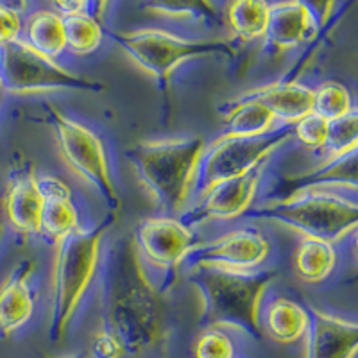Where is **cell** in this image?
<instances>
[{
	"label": "cell",
	"mask_w": 358,
	"mask_h": 358,
	"mask_svg": "<svg viewBox=\"0 0 358 358\" xmlns=\"http://www.w3.org/2000/svg\"><path fill=\"white\" fill-rule=\"evenodd\" d=\"M194 358H235V344L217 326H206L194 344Z\"/></svg>",
	"instance_id": "obj_30"
},
{
	"label": "cell",
	"mask_w": 358,
	"mask_h": 358,
	"mask_svg": "<svg viewBox=\"0 0 358 358\" xmlns=\"http://www.w3.org/2000/svg\"><path fill=\"white\" fill-rule=\"evenodd\" d=\"M187 278L203 297L201 324L204 328H235L252 338H262V301L268 287L276 281V268L231 271L220 267H192L187 268Z\"/></svg>",
	"instance_id": "obj_3"
},
{
	"label": "cell",
	"mask_w": 358,
	"mask_h": 358,
	"mask_svg": "<svg viewBox=\"0 0 358 358\" xmlns=\"http://www.w3.org/2000/svg\"><path fill=\"white\" fill-rule=\"evenodd\" d=\"M296 2L310 13V17L313 18L317 29H322L330 24L335 6H337V0H296Z\"/></svg>",
	"instance_id": "obj_34"
},
{
	"label": "cell",
	"mask_w": 358,
	"mask_h": 358,
	"mask_svg": "<svg viewBox=\"0 0 358 358\" xmlns=\"http://www.w3.org/2000/svg\"><path fill=\"white\" fill-rule=\"evenodd\" d=\"M118 217L108 215L92 229H79L56 244L52 265L49 338L62 342L94 285L102 264V242Z\"/></svg>",
	"instance_id": "obj_5"
},
{
	"label": "cell",
	"mask_w": 358,
	"mask_h": 358,
	"mask_svg": "<svg viewBox=\"0 0 358 358\" xmlns=\"http://www.w3.org/2000/svg\"><path fill=\"white\" fill-rule=\"evenodd\" d=\"M92 4H94V17L97 18L99 22L104 20L108 8H110L111 4V0H92Z\"/></svg>",
	"instance_id": "obj_36"
},
{
	"label": "cell",
	"mask_w": 358,
	"mask_h": 358,
	"mask_svg": "<svg viewBox=\"0 0 358 358\" xmlns=\"http://www.w3.org/2000/svg\"><path fill=\"white\" fill-rule=\"evenodd\" d=\"M338 255L335 244L315 236H299L292 257L296 276L305 283L317 285L334 274Z\"/></svg>",
	"instance_id": "obj_20"
},
{
	"label": "cell",
	"mask_w": 358,
	"mask_h": 358,
	"mask_svg": "<svg viewBox=\"0 0 358 358\" xmlns=\"http://www.w3.org/2000/svg\"><path fill=\"white\" fill-rule=\"evenodd\" d=\"M267 165L268 162H265L248 174L213 185L203 196L192 201L179 219L194 228L206 222H233L244 217L255 206Z\"/></svg>",
	"instance_id": "obj_12"
},
{
	"label": "cell",
	"mask_w": 358,
	"mask_h": 358,
	"mask_svg": "<svg viewBox=\"0 0 358 358\" xmlns=\"http://www.w3.org/2000/svg\"><path fill=\"white\" fill-rule=\"evenodd\" d=\"M0 86L11 95L41 92H101L102 83L83 78L57 59L38 52L24 38L0 47Z\"/></svg>",
	"instance_id": "obj_8"
},
{
	"label": "cell",
	"mask_w": 358,
	"mask_h": 358,
	"mask_svg": "<svg viewBox=\"0 0 358 358\" xmlns=\"http://www.w3.org/2000/svg\"><path fill=\"white\" fill-rule=\"evenodd\" d=\"M57 11L62 17L69 15H78V13H86L90 0H52Z\"/></svg>",
	"instance_id": "obj_35"
},
{
	"label": "cell",
	"mask_w": 358,
	"mask_h": 358,
	"mask_svg": "<svg viewBox=\"0 0 358 358\" xmlns=\"http://www.w3.org/2000/svg\"><path fill=\"white\" fill-rule=\"evenodd\" d=\"M317 31V25L303 6L296 0H281L271 4L264 41L271 52L280 56L301 47L312 40Z\"/></svg>",
	"instance_id": "obj_16"
},
{
	"label": "cell",
	"mask_w": 358,
	"mask_h": 358,
	"mask_svg": "<svg viewBox=\"0 0 358 358\" xmlns=\"http://www.w3.org/2000/svg\"><path fill=\"white\" fill-rule=\"evenodd\" d=\"M66 34V50L76 56H88L101 47L102 24L88 13H78L63 17Z\"/></svg>",
	"instance_id": "obj_25"
},
{
	"label": "cell",
	"mask_w": 358,
	"mask_h": 358,
	"mask_svg": "<svg viewBox=\"0 0 358 358\" xmlns=\"http://www.w3.org/2000/svg\"><path fill=\"white\" fill-rule=\"evenodd\" d=\"M22 31H24V24H22L20 13L0 4V47L22 38Z\"/></svg>",
	"instance_id": "obj_32"
},
{
	"label": "cell",
	"mask_w": 358,
	"mask_h": 358,
	"mask_svg": "<svg viewBox=\"0 0 358 358\" xmlns=\"http://www.w3.org/2000/svg\"><path fill=\"white\" fill-rule=\"evenodd\" d=\"M69 358H92V357H90V353H79L76 355V357H69Z\"/></svg>",
	"instance_id": "obj_37"
},
{
	"label": "cell",
	"mask_w": 358,
	"mask_h": 358,
	"mask_svg": "<svg viewBox=\"0 0 358 358\" xmlns=\"http://www.w3.org/2000/svg\"><path fill=\"white\" fill-rule=\"evenodd\" d=\"M312 111L324 118V120H328V122H331V120L346 117V115L353 113L357 110H355V102L350 90L342 83L328 79V81L319 83L313 88Z\"/></svg>",
	"instance_id": "obj_27"
},
{
	"label": "cell",
	"mask_w": 358,
	"mask_h": 358,
	"mask_svg": "<svg viewBox=\"0 0 358 358\" xmlns=\"http://www.w3.org/2000/svg\"><path fill=\"white\" fill-rule=\"evenodd\" d=\"M248 94L273 111L281 126H294L313 110V88L301 81H276Z\"/></svg>",
	"instance_id": "obj_17"
},
{
	"label": "cell",
	"mask_w": 358,
	"mask_h": 358,
	"mask_svg": "<svg viewBox=\"0 0 358 358\" xmlns=\"http://www.w3.org/2000/svg\"><path fill=\"white\" fill-rule=\"evenodd\" d=\"M140 8L147 13L167 18H199L206 22H220L219 8L213 0H142Z\"/></svg>",
	"instance_id": "obj_26"
},
{
	"label": "cell",
	"mask_w": 358,
	"mask_h": 358,
	"mask_svg": "<svg viewBox=\"0 0 358 358\" xmlns=\"http://www.w3.org/2000/svg\"><path fill=\"white\" fill-rule=\"evenodd\" d=\"M110 36L134 65L162 86L169 85L172 73L183 63L206 56L235 57L236 54L228 40H190L162 29H138Z\"/></svg>",
	"instance_id": "obj_7"
},
{
	"label": "cell",
	"mask_w": 358,
	"mask_h": 358,
	"mask_svg": "<svg viewBox=\"0 0 358 358\" xmlns=\"http://www.w3.org/2000/svg\"><path fill=\"white\" fill-rule=\"evenodd\" d=\"M45 199L38 185V174L29 169L13 174L6 185L4 217L13 231L25 236H41V215Z\"/></svg>",
	"instance_id": "obj_14"
},
{
	"label": "cell",
	"mask_w": 358,
	"mask_h": 358,
	"mask_svg": "<svg viewBox=\"0 0 358 358\" xmlns=\"http://www.w3.org/2000/svg\"><path fill=\"white\" fill-rule=\"evenodd\" d=\"M45 115L52 127L57 155L66 171L88 185L110 208L111 215L118 217L122 210V197L115 185L110 156L101 136L50 102H45Z\"/></svg>",
	"instance_id": "obj_6"
},
{
	"label": "cell",
	"mask_w": 358,
	"mask_h": 358,
	"mask_svg": "<svg viewBox=\"0 0 358 358\" xmlns=\"http://www.w3.org/2000/svg\"><path fill=\"white\" fill-rule=\"evenodd\" d=\"M290 127H292L294 138L305 149L313 152H324L326 140H328V120L312 111Z\"/></svg>",
	"instance_id": "obj_29"
},
{
	"label": "cell",
	"mask_w": 358,
	"mask_h": 358,
	"mask_svg": "<svg viewBox=\"0 0 358 358\" xmlns=\"http://www.w3.org/2000/svg\"><path fill=\"white\" fill-rule=\"evenodd\" d=\"M36 264L24 260L0 281V337L8 338L22 330L34 313L36 296L33 278Z\"/></svg>",
	"instance_id": "obj_15"
},
{
	"label": "cell",
	"mask_w": 358,
	"mask_h": 358,
	"mask_svg": "<svg viewBox=\"0 0 358 358\" xmlns=\"http://www.w3.org/2000/svg\"><path fill=\"white\" fill-rule=\"evenodd\" d=\"M296 181L305 183L303 187H337L357 190V151L348 152L337 158H328L317 167L297 174Z\"/></svg>",
	"instance_id": "obj_23"
},
{
	"label": "cell",
	"mask_w": 358,
	"mask_h": 358,
	"mask_svg": "<svg viewBox=\"0 0 358 358\" xmlns=\"http://www.w3.org/2000/svg\"><path fill=\"white\" fill-rule=\"evenodd\" d=\"M88 353L92 358H124L127 351L122 341L113 331L102 326L101 330L95 331L92 337Z\"/></svg>",
	"instance_id": "obj_31"
},
{
	"label": "cell",
	"mask_w": 358,
	"mask_h": 358,
	"mask_svg": "<svg viewBox=\"0 0 358 358\" xmlns=\"http://www.w3.org/2000/svg\"><path fill=\"white\" fill-rule=\"evenodd\" d=\"M24 31V40L45 56L57 59L66 50L65 22L59 13L49 9L31 13Z\"/></svg>",
	"instance_id": "obj_21"
},
{
	"label": "cell",
	"mask_w": 358,
	"mask_h": 358,
	"mask_svg": "<svg viewBox=\"0 0 358 358\" xmlns=\"http://www.w3.org/2000/svg\"><path fill=\"white\" fill-rule=\"evenodd\" d=\"M104 328L113 331L127 355L152 350L165 335L162 292L143 273L131 242L113 248L102 294Z\"/></svg>",
	"instance_id": "obj_1"
},
{
	"label": "cell",
	"mask_w": 358,
	"mask_h": 358,
	"mask_svg": "<svg viewBox=\"0 0 358 358\" xmlns=\"http://www.w3.org/2000/svg\"><path fill=\"white\" fill-rule=\"evenodd\" d=\"M292 140L290 126H283L274 133L252 136V138L226 136V134L217 136L213 142L206 143L204 147L192 201L203 196L213 185L236 178V176L248 174L258 165L268 162L274 152L280 151L281 147H285Z\"/></svg>",
	"instance_id": "obj_10"
},
{
	"label": "cell",
	"mask_w": 358,
	"mask_h": 358,
	"mask_svg": "<svg viewBox=\"0 0 358 358\" xmlns=\"http://www.w3.org/2000/svg\"><path fill=\"white\" fill-rule=\"evenodd\" d=\"M305 358H355L358 346V326L319 308H308Z\"/></svg>",
	"instance_id": "obj_13"
},
{
	"label": "cell",
	"mask_w": 358,
	"mask_h": 358,
	"mask_svg": "<svg viewBox=\"0 0 358 358\" xmlns=\"http://www.w3.org/2000/svg\"><path fill=\"white\" fill-rule=\"evenodd\" d=\"M281 126L273 111L265 108L257 97L245 94L231 102L228 113L224 115V133L226 136L252 138L271 134Z\"/></svg>",
	"instance_id": "obj_19"
},
{
	"label": "cell",
	"mask_w": 358,
	"mask_h": 358,
	"mask_svg": "<svg viewBox=\"0 0 358 358\" xmlns=\"http://www.w3.org/2000/svg\"><path fill=\"white\" fill-rule=\"evenodd\" d=\"M0 99H2V86H0Z\"/></svg>",
	"instance_id": "obj_38"
},
{
	"label": "cell",
	"mask_w": 358,
	"mask_h": 358,
	"mask_svg": "<svg viewBox=\"0 0 358 358\" xmlns=\"http://www.w3.org/2000/svg\"><path fill=\"white\" fill-rule=\"evenodd\" d=\"M83 229L78 206L72 199L45 201L41 215V236H47L50 242L57 244L66 236Z\"/></svg>",
	"instance_id": "obj_24"
},
{
	"label": "cell",
	"mask_w": 358,
	"mask_h": 358,
	"mask_svg": "<svg viewBox=\"0 0 358 358\" xmlns=\"http://www.w3.org/2000/svg\"><path fill=\"white\" fill-rule=\"evenodd\" d=\"M245 217L268 220L296 231L299 236H315L331 244L346 241L358 224L357 190L337 187H301L278 201L252 206Z\"/></svg>",
	"instance_id": "obj_4"
},
{
	"label": "cell",
	"mask_w": 358,
	"mask_h": 358,
	"mask_svg": "<svg viewBox=\"0 0 358 358\" xmlns=\"http://www.w3.org/2000/svg\"><path fill=\"white\" fill-rule=\"evenodd\" d=\"M358 147V113L346 115L328 122V140H326L324 155L328 158H337L348 152L357 151Z\"/></svg>",
	"instance_id": "obj_28"
},
{
	"label": "cell",
	"mask_w": 358,
	"mask_h": 358,
	"mask_svg": "<svg viewBox=\"0 0 358 358\" xmlns=\"http://www.w3.org/2000/svg\"><path fill=\"white\" fill-rule=\"evenodd\" d=\"M38 185L45 201L72 199V190L69 185L52 174H38Z\"/></svg>",
	"instance_id": "obj_33"
},
{
	"label": "cell",
	"mask_w": 358,
	"mask_h": 358,
	"mask_svg": "<svg viewBox=\"0 0 358 358\" xmlns=\"http://www.w3.org/2000/svg\"><path fill=\"white\" fill-rule=\"evenodd\" d=\"M143 273L159 290H171L188 252L199 244L194 228L179 217L158 215L142 220L131 238Z\"/></svg>",
	"instance_id": "obj_9"
},
{
	"label": "cell",
	"mask_w": 358,
	"mask_h": 358,
	"mask_svg": "<svg viewBox=\"0 0 358 358\" xmlns=\"http://www.w3.org/2000/svg\"><path fill=\"white\" fill-rule=\"evenodd\" d=\"M308 308L289 297H274L260 310L262 330L278 344H294L305 337L308 328Z\"/></svg>",
	"instance_id": "obj_18"
},
{
	"label": "cell",
	"mask_w": 358,
	"mask_h": 358,
	"mask_svg": "<svg viewBox=\"0 0 358 358\" xmlns=\"http://www.w3.org/2000/svg\"><path fill=\"white\" fill-rule=\"evenodd\" d=\"M204 147L206 140L192 134L145 140L127 151L140 185L155 201L159 215L181 217L188 210Z\"/></svg>",
	"instance_id": "obj_2"
},
{
	"label": "cell",
	"mask_w": 358,
	"mask_h": 358,
	"mask_svg": "<svg viewBox=\"0 0 358 358\" xmlns=\"http://www.w3.org/2000/svg\"><path fill=\"white\" fill-rule=\"evenodd\" d=\"M271 4L267 0H229L226 24L233 36L242 43L264 40Z\"/></svg>",
	"instance_id": "obj_22"
},
{
	"label": "cell",
	"mask_w": 358,
	"mask_h": 358,
	"mask_svg": "<svg viewBox=\"0 0 358 358\" xmlns=\"http://www.w3.org/2000/svg\"><path fill=\"white\" fill-rule=\"evenodd\" d=\"M273 252V241L255 226H241L210 242L197 244L185 258V268L220 267L255 271L265 267Z\"/></svg>",
	"instance_id": "obj_11"
}]
</instances>
